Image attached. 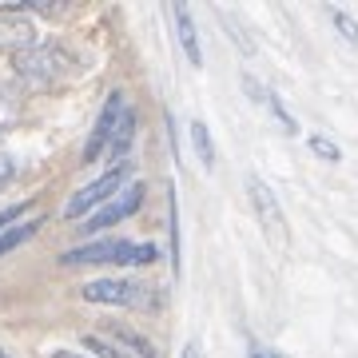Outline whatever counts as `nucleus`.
<instances>
[{
	"label": "nucleus",
	"instance_id": "7",
	"mask_svg": "<svg viewBox=\"0 0 358 358\" xmlns=\"http://www.w3.org/2000/svg\"><path fill=\"white\" fill-rule=\"evenodd\" d=\"M140 203H143V183H128V187L112 199V203H103L96 215L84 219V227H80V231H84V235H96V231L112 227V223H120V219L136 215V211H140Z\"/></svg>",
	"mask_w": 358,
	"mask_h": 358
},
{
	"label": "nucleus",
	"instance_id": "18",
	"mask_svg": "<svg viewBox=\"0 0 358 358\" xmlns=\"http://www.w3.org/2000/svg\"><path fill=\"white\" fill-rule=\"evenodd\" d=\"M171 195V271H183V259H179V203H176V192H167Z\"/></svg>",
	"mask_w": 358,
	"mask_h": 358
},
{
	"label": "nucleus",
	"instance_id": "1",
	"mask_svg": "<svg viewBox=\"0 0 358 358\" xmlns=\"http://www.w3.org/2000/svg\"><path fill=\"white\" fill-rule=\"evenodd\" d=\"M159 259L155 243H131V239H96V243H80L60 255L64 267H84V263H115V267H148Z\"/></svg>",
	"mask_w": 358,
	"mask_h": 358
},
{
	"label": "nucleus",
	"instance_id": "14",
	"mask_svg": "<svg viewBox=\"0 0 358 358\" xmlns=\"http://www.w3.org/2000/svg\"><path fill=\"white\" fill-rule=\"evenodd\" d=\"M84 346H88L96 358H131L124 346H115L108 334H84Z\"/></svg>",
	"mask_w": 358,
	"mask_h": 358
},
{
	"label": "nucleus",
	"instance_id": "23",
	"mask_svg": "<svg viewBox=\"0 0 358 358\" xmlns=\"http://www.w3.org/2000/svg\"><path fill=\"white\" fill-rule=\"evenodd\" d=\"M183 358H199V343H187V346H183Z\"/></svg>",
	"mask_w": 358,
	"mask_h": 358
},
{
	"label": "nucleus",
	"instance_id": "11",
	"mask_svg": "<svg viewBox=\"0 0 358 358\" xmlns=\"http://www.w3.org/2000/svg\"><path fill=\"white\" fill-rule=\"evenodd\" d=\"M131 140H136V112H124V120H120V128H115V136H112V148H108V155H112L115 164L120 159H128V148H131Z\"/></svg>",
	"mask_w": 358,
	"mask_h": 358
},
{
	"label": "nucleus",
	"instance_id": "17",
	"mask_svg": "<svg viewBox=\"0 0 358 358\" xmlns=\"http://www.w3.org/2000/svg\"><path fill=\"white\" fill-rule=\"evenodd\" d=\"M331 20H334V28H338V36H343L346 44H358V20H355V16L343 13V8H334Z\"/></svg>",
	"mask_w": 358,
	"mask_h": 358
},
{
	"label": "nucleus",
	"instance_id": "2",
	"mask_svg": "<svg viewBox=\"0 0 358 358\" xmlns=\"http://www.w3.org/2000/svg\"><path fill=\"white\" fill-rule=\"evenodd\" d=\"M131 171H136L131 159H120L115 167H108L100 179H92L88 187H80V192L68 199V203H64V219H88V215H96L103 203H112L115 195L131 183Z\"/></svg>",
	"mask_w": 358,
	"mask_h": 358
},
{
	"label": "nucleus",
	"instance_id": "16",
	"mask_svg": "<svg viewBox=\"0 0 358 358\" xmlns=\"http://www.w3.org/2000/svg\"><path fill=\"white\" fill-rule=\"evenodd\" d=\"M310 152L319 159H327V164H343V148L334 140H327V136H310Z\"/></svg>",
	"mask_w": 358,
	"mask_h": 358
},
{
	"label": "nucleus",
	"instance_id": "20",
	"mask_svg": "<svg viewBox=\"0 0 358 358\" xmlns=\"http://www.w3.org/2000/svg\"><path fill=\"white\" fill-rule=\"evenodd\" d=\"M28 211V203H16V207H4V211H0V235H4V231H8V223H16V219L24 215Z\"/></svg>",
	"mask_w": 358,
	"mask_h": 358
},
{
	"label": "nucleus",
	"instance_id": "9",
	"mask_svg": "<svg viewBox=\"0 0 358 358\" xmlns=\"http://www.w3.org/2000/svg\"><path fill=\"white\" fill-rule=\"evenodd\" d=\"M171 16H176L179 48H183V56H187V64H192V68H203V48H199V32H195L192 8H187V4H176V8H171Z\"/></svg>",
	"mask_w": 358,
	"mask_h": 358
},
{
	"label": "nucleus",
	"instance_id": "19",
	"mask_svg": "<svg viewBox=\"0 0 358 358\" xmlns=\"http://www.w3.org/2000/svg\"><path fill=\"white\" fill-rule=\"evenodd\" d=\"M13 179H16V159L8 152H0V192H4Z\"/></svg>",
	"mask_w": 358,
	"mask_h": 358
},
{
	"label": "nucleus",
	"instance_id": "3",
	"mask_svg": "<svg viewBox=\"0 0 358 358\" xmlns=\"http://www.w3.org/2000/svg\"><path fill=\"white\" fill-rule=\"evenodd\" d=\"M68 68H72V56L60 44H32V48L16 52V76L36 84V88L68 76Z\"/></svg>",
	"mask_w": 358,
	"mask_h": 358
},
{
	"label": "nucleus",
	"instance_id": "21",
	"mask_svg": "<svg viewBox=\"0 0 358 358\" xmlns=\"http://www.w3.org/2000/svg\"><path fill=\"white\" fill-rule=\"evenodd\" d=\"M16 120V108L8 100H4V96H0V136H4V131H8V124H13Z\"/></svg>",
	"mask_w": 358,
	"mask_h": 358
},
{
	"label": "nucleus",
	"instance_id": "4",
	"mask_svg": "<svg viewBox=\"0 0 358 358\" xmlns=\"http://www.w3.org/2000/svg\"><path fill=\"white\" fill-rule=\"evenodd\" d=\"M155 287H143V282H131V279H92L80 287V294L88 303H103V307H136V310H148L155 307Z\"/></svg>",
	"mask_w": 358,
	"mask_h": 358
},
{
	"label": "nucleus",
	"instance_id": "24",
	"mask_svg": "<svg viewBox=\"0 0 358 358\" xmlns=\"http://www.w3.org/2000/svg\"><path fill=\"white\" fill-rule=\"evenodd\" d=\"M52 358H84V355H72V350H52Z\"/></svg>",
	"mask_w": 358,
	"mask_h": 358
},
{
	"label": "nucleus",
	"instance_id": "22",
	"mask_svg": "<svg viewBox=\"0 0 358 358\" xmlns=\"http://www.w3.org/2000/svg\"><path fill=\"white\" fill-rule=\"evenodd\" d=\"M251 358H287L282 350H275V346H255L251 350Z\"/></svg>",
	"mask_w": 358,
	"mask_h": 358
},
{
	"label": "nucleus",
	"instance_id": "8",
	"mask_svg": "<svg viewBox=\"0 0 358 358\" xmlns=\"http://www.w3.org/2000/svg\"><path fill=\"white\" fill-rule=\"evenodd\" d=\"M32 44H40L32 20H24L20 13H0V48L24 52V48H32Z\"/></svg>",
	"mask_w": 358,
	"mask_h": 358
},
{
	"label": "nucleus",
	"instance_id": "10",
	"mask_svg": "<svg viewBox=\"0 0 358 358\" xmlns=\"http://www.w3.org/2000/svg\"><path fill=\"white\" fill-rule=\"evenodd\" d=\"M40 227H44V215H32V219H24V223L8 227L4 235H0V255H8V251H16L20 243H28V239H32Z\"/></svg>",
	"mask_w": 358,
	"mask_h": 358
},
{
	"label": "nucleus",
	"instance_id": "13",
	"mask_svg": "<svg viewBox=\"0 0 358 358\" xmlns=\"http://www.w3.org/2000/svg\"><path fill=\"white\" fill-rule=\"evenodd\" d=\"M108 338H112L115 346H124V350H128L131 358H159V355H155V346L148 343L143 334H136V331H120V327H115V331L108 334Z\"/></svg>",
	"mask_w": 358,
	"mask_h": 358
},
{
	"label": "nucleus",
	"instance_id": "15",
	"mask_svg": "<svg viewBox=\"0 0 358 358\" xmlns=\"http://www.w3.org/2000/svg\"><path fill=\"white\" fill-rule=\"evenodd\" d=\"M263 103H267V108H271V115H275V120H279V124H282L287 131H299V124H294V115L287 112V103L279 100V92H271V88H267V96H263Z\"/></svg>",
	"mask_w": 358,
	"mask_h": 358
},
{
	"label": "nucleus",
	"instance_id": "5",
	"mask_svg": "<svg viewBox=\"0 0 358 358\" xmlns=\"http://www.w3.org/2000/svg\"><path fill=\"white\" fill-rule=\"evenodd\" d=\"M124 112H128V96H124V92H112V96L103 100L100 115H96V124H92L88 143H84V164H96V159L112 148V136H115V128H120Z\"/></svg>",
	"mask_w": 358,
	"mask_h": 358
},
{
	"label": "nucleus",
	"instance_id": "6",
	"mask_svg": "<svg viewBox=\"0 0 358 358\" xmlns=\"http://www.w3.org/2000/svg\"><path fill=\"white\" fill-rule=\"evenodd\" d=\"M247 199H251V211H255V219L263 223V231L275 239V247H287V215H282L275 192H271L259 176H247Z\"/></svg>",
	"mask_w": 358,
	"mask_h": 358
},
{
	"label": "nucleus",
	"instance_id": "25",
	"mask_svg": "<svg viewBox=\"0 0 358 358\" xmlns=\"http://www.w3.org/2000/svg\"><path fill=\"white\" fill-rule=\"evenodd\" d=\"M0 358H13V355H4V350H0Z\"/></svg>",
	"mask_w": 358,
	"mask_h": 358
},
{
	"label": "nucleus",
	"instance_id": "12",
	"mask_svg": "<svg viewBox=\"0 0 358 358\" xmlns=\"http://www.w3.org/2000/svg\"><path fill=\"white\" fill-rule=\"evenodd\" d=\"M187 131H192V148H195V155H199L203 171H211V167H215V140H211L207 124H203V120H195V124H192Z\"/></svg>",
	"mask_w": 358,
	"mask_h": 358
}]
</instances>
